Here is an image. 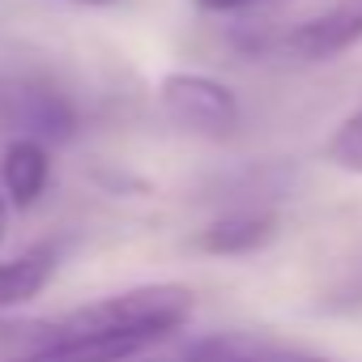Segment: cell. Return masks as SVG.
<instances>
[{
    "label": "cell",
    "mask_w": 362,
    "mask_h": 362,
    "mask_svg": "<svg viewBox=\"0 0 362 362\" xmlns=\"http://www.w3.org/2000/svg\"><path fill=\"white\" fill-rule=\"evenodd\" d=\"M81 128L77 103L60 81L39 69H0V132L13 141L64 145Z\"/></svg>",
    "instance_id": "7a4b0ae2"
},
{
    "label": "cell",
    "mask_w": 362,
    "mask_h": 362,
    "mask_svg": "<svg viewBox=\"0 0 362 362\" xmlns=\"http://www.w3.org/2000/svg\"><path fill=\"white\" fill-rule=\"evenodd\" d=\"M192 290L179 281H153L132 286L119 294H107L98 303L73 307L56 320H18L0 324V362H30L35 354L60 345V341H86V337H141L158 345L175 328L192 320Z\"/></svg>",
    "instance_id": "6da1fadb"
},
{
    "label": "cell",
    "mask_w": 362,
    "mask_h": 362,
    "mask_svg": "<svg viewBox=\"0 0 362 362\" xmlns=\"http://www.w3.org/2000/svg\"><path fill=\"white\" fill-rule=\"evenodd\" d=\"M60 269V247L56 243H35L13 260H0V315L18 311L22 303L39 298L47 281Z\"/></svg>",
    "instance_id": "ba28073f"
},
{
    "label": "cell",
    "mask_w": 362,
    "mask_h": 362,
    "mask_svg": "<svg viewBox=\"0 0 362 362\" xmlns=\"http://www.w3.org/2000/svg\"><path fill=\"white\" fill-rule=\"evenodd\" d=\"M5 235H9V197L0 192V243H5Z\"/></svg>",
    "instance_id": "7c38bea8"
},
{
    "label": "cell",
    "mask_w": 362,
    "mask_h": 362,
    "mask_svg": "<svg viewBox=\"0 0 362 362\" xmlns=\"http://www.w3.org/2000/svg\"><path fill=\"white\" fill-rule=\"evenodd\" d=\"M324 158H328L337 170L362 175V107L337 124V132H332L328 145H324Z\"/></svg>",
    "instance_id": "9c48e42d"
},
{
    "label": "cell",
    "mask_w": 362,
    "mask_h": 362,
    "mask_svg": "<svg viewBox=\"0 0 362 362\" xmlns=\"http://www.w3.org/2000/svg\"><path fill=\"white\" fill-rule=\"evenodd\" d=\"M201 13H218V18H239V13H256V9H269L277 0H192Z\"/></svg>",
    "instance_id": "30bf717a"
},
{
    "label": "cell",
    "mask_w": 362,
    "mask_h": 362,
    "mask_svg": "<svg viewBox=\"0 0 362 362\" xmlns=\"http://www.w3.org/2000/svg\"><path fill=\"white\" fill-rule=\"evenodd\" d=\"M52 184V149L39 141H9L0 153V192L9 197V205L30 209L43 201Z\"/></svg>",
    "instance_id": "52a82bcc"
},
{
    "label": "cell",
    "mask_w": 362,
    "mask_h": 362,
    "mask_svg": "<svg viewBox=\"0 0 362 362\" xmlns=\"http://www.w3.org/2000/svg\"><path fill=\"white\" fill-rule=\"evenodd\" d=\"M328 307H337V311H354V307H362V273H354V277H345L328 298H324Z\"/></svg>",
    "instance_id": "8fae6325"
},
{
    "label": "cell",
    "mask_w": 362,
    "mask_h": 362,
    "mask_svg": "<svg viewBox=\"0 0 362 362\" xmlns=\"http://www.w3.org/2000/svg\"><path fill=\"white\" fill-rule=\"evenodd\" d=\"M158 103L175 128L205 136V141L235 136V128L243 119L235 90L222 86L218 77H205V73H166L158 81Z\"/></svg>",
    "instance_id": "3957f363"
},
{
    "label": "cell",
    "mask_w": 362,
    "mask_h": 362,
    "mask_svg": "<svg viewBox=\"0 0 362 362\" xmlns=\"http://www.w3.org/2000/svg\"><path fill=\"white\" fill-rule=\"evenodd\" d=\"M273 239H277L273 209H235V214H222L209 226H201V235L192 243L205 256H252V252L269 247Z\"/></svg>",
    "instance_id": "8992f818"
},
{
    "label": "cell",
    "mask_w": 362,
    "mask_h": 362,
    "mask_svg": "<svg viewBox=\"0 0 362 362\" xmlns=\"http://www.w3.org/2000/svg\"><path fill=\"white\" fill-rule=\"evenodd\" d=\"M179 362H328L324 354H311L303 345H290L281 337L269 332H214L201 337L197 345H188L179 354Z\"/></svg>",
    "instance_id": "5b68a950"
},
{
    "label": "cell",
    "mask_w": 362,
    "mask_h": 362,
    "mask_svg": "<svg viewBox=\"0 0 362 362\" xmlns=\"http://www.w3.org/2000/svg\"><path fill=\"white\" fill-rule=\"evenodd\" d=\"M358 43H362V0H337V5H328V9L303 18L298 26H290L273 39H260L252 47L290 56L298 64H324V60L345 56Z\"/></svg>",
    "instance_id": "277c9868"
},
{
    "label": "cell",
    "mask_w": 362,
    "mask_h": 362,
    "mask_svg": "<svg viewBox=\"0 0 362 362\" xmlns=\"http://www.w3.org/2000/svg\"><path fill=\"white\" fill-rule=\"evenodd\" d=\"M64 5H86V9H107V5H119V0H64Z\"/></svg>",
    "instance_id": "4fadbf2b"
}]
</instances>
